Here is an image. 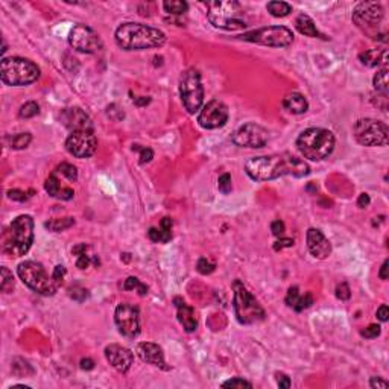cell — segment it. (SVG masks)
I'll return each mask as SVG.
<instances>
[{"instance_id": "28", "label": "cell", "mask_w": 389, "mask_h": 389, "mask_svg": "<svg viewBox=\"0 0 389 389\" xmlns=\"http://www.w3.org/2000/svg\"><path fill=\"white\" fill-rule=\"evenodd\" d=\"M87 250H88V247H87L86 243H79V245H76V247L72 250V254L76 256V266H78L79 269H87V268L90 266L91 261L96 263V264L99 263V260L91 259V256L87 254Z\"/></svg>"}, {"instance_id": "11", "label": "cell", "mask_w": 389, "mask_h": 389, "mask_svg": "<svg viewBox=\"0 0 389 389\" xmlns=\"http://www.w3.org/2000/svg\"><path fill=\"white\" fill-rule=\"evenodd\" d=\"M248 43L261 44L268 47H288L294 43V34L286 26H266L247 32L239 37Z\"/></svg>"}, {"instance_id": "3", "label": "cell", "mask_w": 389, "mask_h": 389, "mask_svg": "<svg viewBox=\"0 0 389 389\" xmlns=\"http://www.w3.org/2000/svg\"><path fill=\"white\" fill-rule=\"evenodd\" d=\"M34 242V219L29 215L17 216L2 234V251L9 257H23Z\"/></svg>"}, {"instance_id": "51", "label": "cell", "mask_w": 389, "mask_h": 389, "mask_svg": "<svg viewBox=\"0 0 389 389\" xmlns=\"http://www.w3.org/2000/svg\"><path fill=\"white\" fill-rule=\"evenodd\" d=\"M275 380H277L278 388L288 389V388H291V385H292V382H291L289 376H288V374H284V373H275Z\"/></svg>"}, {"instance_id": "21", "label": "cell", "mask_w": 389, "mask_h": 389, "mask_svg": "<svg viewBox=\"0 0 389 389\" xmlns=\"http://www.w3.org/2000/svg\"><path fill=\"white\" fill-rule=\"evenodd\" d=\"M307 248L315 259L325 260L332 254V243L318 228L307 230Z\"/></svg>"}, {"instance_id": "52", "label": "cell", "mask_w": 389, "mask_h": 389, "mask_svg": "<svg viewBox=\"0 0 389 389\" xmlns=\"http://www.w3.org/2000/svg\"><path fill=\"white\" fill-rule=\"evenodd\" d=\"M291 247H294V239H289V237H281L274 243L275 251H281L283 248H291Z\"/></svg>"}, {"instance_id": "31", "label": "cell", "mask_w": 389, "mask_h": 389, "mask_svg": "<svg viewBox=\"0 0 389 389\" xmlns=\"http://www.w3.org/2000/svg\"><path fill=\"white\" fill-rule=\"evenodd\" d=\"M373 86L377 90V93L388 94V67H382L377 70L373 78Z\"/></svg>"}, {"instance_id": "45", "label": "cell", "mask_w": 389, "mask_h": 389, "mask_svg": "<svg viewBox=\"0 0 389 389\" xmlns=\"http://www.w3.org/2000/svg\"><path fill=\"white\" fill-rule=\"evenodd\" d=\"M69 295H70V298H73L76 301H84L88 297V291L81 288V286H73V288L69 289Z\"/></svg>"}, {"instance_id": "46", "label": "cell", "mask_w": 389, "mask_h": 389, "mask_svg": "<svg viewBox=\"0 0 389 389\" xmlns=\"http://www.w3.org/2000/svg\"><path fill=\"white\" fill-rule=\"evenodd\" d=\"M336 297H338V300H341V301L350 300L351 291H350V286H348L346 283H341V284L336 288Z\"/></svg>"}, {"instance_id": "6", "label": "cell", "mask_w": 389, "mask_h": 389, "mask_svg": "<svg viewBox=\"0 0 389 389\" xmlns=\"http://www.w3.org/2000/svg\"><path fill=\"white\" fill-rule=\"evenodd\" d=\"M0 78L5 86H29L40 78V67L31 59L20 56L3 58L0 64Z\"/></svg>"}, {"instance_id": "55", "label": "cell", "mask_w": 389, "mask_h": 389, "mask_svg": "<svg viewBox=\"0 0 389 389\" xmlns=\"http://www.w3.org/2000/svg\"><path fill=\"white\" fill-rule=\"evenodd\" d=\"M73 195H75L73 189H70V187H63V190H61V192H59V195H58V199L69 201V199H72V198H73Z\"/></svg>"}, {"instance_id": "35", "label": "cell", "mask_w": 389, "mask_h": 389, "mask_svg": "<svg viewBox=\"0 0 389 389\" xmlns=\"http://www.w3.org/2000/svg\"><path fill=\"white\" fill-rule=\"evenodd\" d=\"M38 113H40V107L34 100H29V102L23 104L18 110V116L22 119H32V117L38 116Z\"/></svg>"}, {"instance_id": "32", "label": "cell", "mask_w": 389, "mask_h": 389, "mask_svg": "<svg viewBox=\"0 0 389 389\" xmlns=\"http://www.w3.org/2000/svg\"><path fill=\"white\" fill-rule=\"evenodd\" d=\"M163 8L168 14H172V15H182L187 12L189 9V3L184 2V0H166L163 3Z\"/></svg>"}, {"instance_id": "33", "label": "cell", "mask_w": 389, "mask_h": 389, "mask_svg": "<svg viewBox=\"0 0 389 389\" xmlns=\"http://www.w3.org/2000/svg\"><path fill=\"white\" fill-rule=\"evenodd\" d=\"M0 275H2V281H0V289H2V292H5V294L12 292V291H14V286H15L12 272H11L6 266H2Z\"/></svg>"}, {"instance_id": "54", "label": "cell", "mask_w": 389, "mask_h": 389, "mask_svg": "<svg viewBox=\"0 0 389 389\" xmlns=\"http://www.w3.org/2000/svg\"><path fill=\"white\" fill-rule=\"evenodd\" d=\"M389 316V309L386 304H382L379 309H377V319L382 321V322H386Z\"/></svg>"}, {"instance_id": "2", "label": "cell", "mask_w": 389, "mask_h": 389, "mask_svg": "<svg viewBox=\"0 0 389 389\" xmlns=\"http://www.w3.org/2000/svg\"><path fill=\"white\" fill-rule=\"evenodd\" d=\"M116 43L124 50H146L161 47L166 43V35L157 28L127 22L122 23L114 34Z\"/></svg>"}, {"instance_id": "38", "label": "cell", "mask_w": 389, "mask_h": 389, "mask_svg": "<svg viewBox=\"0 0 389 389\" xmlns=\"http://www.w3.org/2000/svg\"><path fill=\"white\" fill-rule=\"evenodd\" d=\"M132 151L140 152V165H146L154 158V151L151 148H146L141 145H132Z\"/></svg>"}, {"instance_id": "53", "label": "cell", "mask_w": 389, "mask_h": 389, "mask_svg": "<svg viewBox=\"0 0 389 389\" xmlns=\"http://www.w3.org/2000/svg\"><path fill=\"white\" fill-rule=\"evenodd\" d=\"M370 386L373 389H385L388 388L389 383L385 380V379H382V377H371V380H370Z\"/></svg>"}, {"instance_id": "18", "label": "cell", "mask_w": 389, "mask_h": 389, "mask_svg": "<svg viewBox=\"0 0 389 389\" xmlns=\"http://www.w3.org/2000/svg\"><path fill=\"white\" fill-rule=\"evenodd\" d=\"M105 357L108 363L119 373H128L134 362V353L130 348L117 344H110L105 346Z\"/></svg>"}, {"instance_id": "14", "label": "cell", "mask_w": 389, "mask_h": 389, "mask_svg": "<svg viewBox=\"0 0 389 389\" xmlns=\"http://www.w3.org/2000/svg\"><path fill=\"white\" fill-rule=\"evenodd\" d=\"M69 44L83 53H99L104 49V43L97 32L87 25H76L69 34Z\"/></svg>"}, {"instance_id": "16", "label": "cell", "mask_w": 389, "mask_h": 389, "mask_svg": "<svg viewBox=\"0 0 389 389\" xmlns=\"http://www.w3.org/2000/svg\"><path fill=\"white\" fill-rule=\"evenodd\" d=\"M228 116H230L228 107L222 100L213 99L201 108L199 116H198V124L204 130H217L227 125Z\"/></svg>"}, {"instance_id": "1", "label": "cell", "mask_w": 389, "mask_h": 389, "mask_svg": "<svg viewBox=\"0 0 389 389\" xmlns=\"http://www.w3.org/2000/svg\"><path fill=\"white\" fill-rule=\"evenodd\" d=\"M245 172L253 181L264 182L288 175L304 178L310 173V168L301 158L289 152H283L250 158L245 165Z\"/></svg>"}, {"instance_id": "57", "label": "cell", "mask_w": 389, "mask_h": 389, "mask_svg": "<svg viewBox=\"0 0 389 389\" xmlns=\"http://www.w3.org/2000/svg\"><path fill=\"white\" fill-rule=\"evenodd\" d=\"M388 266L389 261L388 260H385L383 264H382V268H380V271H379V277H380L382 280H388Z\"/></svg>"}, {"instance_id": "44", "label": "cell", "mask_w": 389, "mask_h": 389, "mask_svg": "<svg viewBox=\"0 0 389 389\" xmlns=\"http://www.w3.org/2000/svg\"><path fill=\"white\" fill-rule=\"evenodd\" d=\"M380 332H382L380 325L371 324V325H368L366 329H363V330L360 332V335H362L363 338H366V339H376L377 336H380Z\"/></svg>"}, {"instance_id": "19", "label": "cell", "mask_w": 389, "mask_h": 389, "mask_svg": "<svg viewBox=\"0 0 389 389\" xmlns=\"http://www.w3.org/2000/svg\"><path fill=\"white\" fill-rule=\"evenodd\" d=\"M61 124L72 132H75V131H93V124H91L90 116L79 107H70V108L63 110Z\"/></svg>"}, {"instance_id": "5", "label": "cell", "mask_w": 389, "mask_h": 389, "mask_svg": "<svg viewBox=\"0 0 389 389\" xmlns=\"http://www.w3.org/2000/svg\"><path fill=\"white\" fill-rule=\"evenodd\" d=\"M297 148L304 158L321 161L333 152L335 135L332 131L324 128H307L298 135Z\"/></svg>"}, {"instance_id": "56", "label": "cell", "mask_w": 389, "mask_h": 389, "mask_svg": "<svg viewBox=\"0 0 389 389\" xmlns=\"http://www.w3.org/2000/svg\"><path fill=\"white\" fill-rule=\"evenodd\" d=\"M370 202H371V199H370V195H368V193H360V195H359L357 206H359L360 209L368 207V206H370Z\"/></svg>"}, {"instance_id": "36", "label": "cell", "mask_w": 389, "mask_h": 389, "mask_svg": "<svg viewBox=\"0 0 389 389\" xmlns=\"http://www.w3.org/2000/svg\"><path fill=\"white\" fill-rule=\"evenodd\" d=\"M44 189H46V192L49 193V196L58 198V195H59V192L63 190V187H61L59 179L56 178V175H55V173H52V175L46 179V182H44Z\"/></svg>"}, {"instance_id": "29", "label": "cell", "mask_w": 389, "mask_h": 389, "mask_svg": "<svg viewBox=\"0 0 389 389\" xmlns=\"http://www.w3.org/2000/svg\"><path fill=\"white\" fill-rule=\"evenodd\" d=\"M75 225V217H59V219H50L44 223V227L52 233H61L64 230H69Z\"/></svg>"}, {"instance_id": "7", "label": "cell", "mask_w": 389, "mask_h": 389, "mask_svg": "<svg viewBox=\"0 0 389 389\" xmlns=\"http://www.w3.org/2000/svg\"><path fill=\"white\" fill-rule=\"evenodd\" d=\"M17 274L20 280L34 292L44 295V297H52L56 294L59 286L55 283L53 277L49 275L44 269V266L38 261L34 260H25L18 264Z\"/></svg>"}, {"instance_id": "30", "label": "cell", "mask_w": 389, "mask_h": 389, "mask_svg": "<svg viewBox=\"0 0 389 389\" xmlns=\"http://www.w3.org/2000/svg\"><path fill=\"white\" fill-rule=\"evenodd\" d=\"M266 9L274 17H286L292 12V5L286 2H269L266 5Z\"/></svg>"}, {"instance_id": "20", "label": "cell", "mask_w": 389, "mask_h": 389, "mask_svg": "<svg viewBox=\"0 0 389 389\" xmlns=\"http://www.w3.org/2000/svg\"><path fill=\"white\" fill-rule=\"evenodd\" d=\"M135 353H137V356L143 362H146L149 365L161 368L163 371H169L171 370L168 366V363H166L163 348L160 345H157V344H154V342H140V344H137Z\"/></svg>"}, {"instance_id": "26", "label": "cell", "mask_w": 389, "mask_h": 389, "mask_svg": "<svg viewBox=\"0 0 389 389\" xmlns=\"http://www.w3.org/2000/svg\"><path fill=\"white\" fill-rule=\"evenodd\" d=\"M295 28L300 34H303L305 37H310V38H316L319 37V31L316 29V25L315 22L305 15V14H300L295 20Z\"/></svg>"}, {"instance_id": "17", "label": "cell", "mask_w": 389, "mask_h": 389, "mask_svg": "<svg viewBox=\"0 0 389 389\" xmlns=\"http://www.w3.org/2000/svg\"><path fill=\"white\" fill-rule=\"evenodd\" d=\"M66 149L76 158H88L97 149V138L93 131H75L67 137Z\"/></svg>"}, {"instance_id": "10", "label": "cell", "mask_w": 389, "mask_h": 389, "mask_svg": "<svg viewBox=\"0 0 389 389\" xmlns=\"http://www.w3.org/2000/svg\"><path fill=\"white\" fill-rule=\"evenodd\" d=\"M354 138L362 146H386L389 141V130L385 122L376 119H359L353 127Z\"/></svg>"}, {"instance_id": "59", "label": "cell", "mask_w": 389, "mask_h": 389, "mask_svg": "<svg viewBox=\"0 0 389 389\" xmlns=\"http://www.w3.org/2000/svg\"><path fill=\"white\" fill-rule=\"evenodd\" d=\"M151 102V99L149 97H138V99H135L134 100V104L135 105H138V107H141V105H148Z\"/></svg>"}, {"instance_id": "39", "label": "cell", "mask_w": 389, "mask_h": 389, "mask_svg": "<svg viewBox=\"0 0 389 389\" xmlns=\"http://www.w3.org/2000/svg\"><path fill=\"white\" fill-rule=\"evenodd\" d=\"M217 189L220 193L228 195L233 189V182H231V175L230 173H222L217 179Z\"/></svg>"}, {"instance_id": "42", "label": "cell", "mask_w": 389, "mask_h": 389, "mask_svg": "<svg viewBox=\"0 0 389 389\" xmlns=\"http://www.w3.org/2000/svg\"><path fill=\"white\" fill-rule=\"evenodd\" d=\"M215 263H212V261H209L207 259H199L198 260V264H196V269H198V272L199 274H202V275H209V274H212L213 271H215Z\"/></svg>"}, {"instance_id": "15", "label": "cell", "mask_w": 389, "mask_h": 389, "mask_svg": "<svg viewBox=\"0 0 389 389\" xmlns=\"http://www.w3.org/2000/svg\"><path fill=\"white\" fill-rule=\"evenodd\" d=\"M231 140L236 146L259 149V148L266 146V143L269 140V134L263 127H260L257 124H245L233 132Z\"/></svg>"}, {"instance_id": "58", "label": "cell", "mask_w": 389, "mask_h": 389, "mask_svg": "<svg viewBox=\"0 0 389 389\" xmlns=\"http://www.w3.org/2000/svg\"><path fill=\"white\" fill-rule=\"evenodd\" d=\"M81 368H83V370H86V371H90V370H93V368H94V362H93L91 359L86 357V359H83V360H81Z\"/></svg>"}, {"instance_id": "25", "label": "cell", "mask_w": 389, "mask_h": 389, "mask_svg": "<svg viewBox=\"0 0 389 389\" xmlns=\"http://www.w3.org/2000/svg\"><path fill=\"white\" fill-rule=\"evenodd\" d=\"M359 59H360L362 64H365L368 67H379V66L386 67V64H388V50L386 49L365 50L359 55Z\"/></svg>"}, {"instance_id": "37", "label": "cell", "mask_w": 389, "mask_h": 389, "mask_svg": "<svg viewBox=\"0 0 389 389\" xmlns=\"http://www.w3.org/2000/svg\"><path fill=\"white\" fill-rule=\"evenodd\" d=\"M55 172H59L63 176H66L69 181L75 182L78 179V169L73 166V165H69V163H61Z\"/></svg>"}, {"instance_id": "49", "label": "cell", "mask_w": 389, "mask_h": 389, "mask_svg": "<svg viewBox=\"0 0 389 389\" xmlns=\"http://www.w3.org/2000/svg\"><path fill=\"white\" fill-rule=\"evenodd\" d=\"M66 268L63 266V264H58V266H55V269H53V272H52V277H53V280H55V283L58 284V286H61L63 284V280H64V277H66Z\"/></svg>"}, {"instance_id": "13", "label": "cell", "mask_w": 389, "mask_h": 389, "mask_svg": "<svg viewBox=\"0 0 389 389\" xmlns=\"http://www.w3.org/2000/svg\"><path fill=\"white\" fill-rule=\"evenodd\" d=\"M114 322L119 333L134 339L140 335V312L138 307L130 303H120L114 312Z\"/></svg>"}, {"instance_id": "34", "label": "cell", "mask_w": 389, "mask_h": 389, "mask_svg": "<svg viewBox=\"0 0 389 389\" xmlns=\"http://www.w3.org/2000/svg\"><path fill=\"white\" fill-rule=\"evenodd\" d=\"M125 291H135L140 297H145L148 294V286L143 284L137 277H128L124 283Z\"/></svg>"}, {"instance_id": "23", "label": "cell", "mask_w": 389, "mask_h": 389, "mask_svg": "<svg viewBox=\"0 0 389 389\" xmlns=\"http://www.w3.org/2000/svg\"><path fill=\"white\" fill-rule=\"evenodd\" d=\"M286 304L289 307H292L295 312H303L304 309L310 307L313 304V297L310 292H305L304 295H301L300 292V288L298 286H291L288 294H286V298H284Z\"/></svg>"}, {"instance_id": "8", "label": "cell", "mask_w": 389, "mask_h": 389, "mask_svg": "<svg viewBox=\"0 0 389 389\" xmlns=\"http://www.w3.org/2000/svg\"><path fill=\"white\" fill-rule=\"evenodd\" d=\"M233 307L236 318L243 325L257 324L264 319V310L256 300V297L245 288V284L240 280H236L233 283Z\"/></svg>"}, {"instance_id": "12", "label": "cell", "mask_w": 389, "mask_h": 389, "mask_svg": "<svg viewBox=\"0 0 389 389\" xmlns=\"http://www.w3.org/2000/svg\"><path fill=\"white\" fill-rule=\"evenodd\" d=\"M385 11L377 2H362L353 11V23L363 32L376 37V29L382 23Z\"/></svg>"}, {"instance_id": "40", "label": "cell", "mask_w": 389, "mask_h": 389, "mask_svg": "<svg viewBox=\"0 0 389 389\" xmlns=\"http://www.w3.org/2000/svg\"><path fill=\"white\" fill-rule=\"evenodd\" d=\"M172 219L171 217H163L161 222H160V230L163 233V237H165V243H168L171 239H172Z\"/></svg>"}, {"instance_id": "9", "label": "cell", "mask_w": 389, "mask_h": 389, "mask_svg": "<svg viewBox=\"0 0 389 389\" xmlns=\"http://www.w3.org/2000/svg\"><path fill=\"white\" fill-rule=\"evenodd\" d=\"M179 96L189 114L201 111L204 104V87L196 69H187L179 78Z\"/></svg>"}, {"instance_id": "22", "label": "cell", "mask_w": 389, "mask_h": 389, "mask_svg": "<svg viewBox=\"0 0 389 389\" xmlns=\"http://www.w3.org/2000/svg\"><path fill=\"white\" fill-rule=\"evenodd\" d=\"M173 304L176 307V315H178V321L179 324L182 325V329L187 332V333H193L198 327V319H196V315H195V310L193 307H190L189 304L186 303L182 298L176 297L173 298Z\"/></svg>"}, {"instance_id": "41", "label": "cell", "mask_w": 389, "mask_h": 389, "mask_svg": "<svg viewBox=\"0 0 389 389\" xmlns=\"http://www.w3.org/2000/svg\"><path fill=\"white\" fill-rule=\"evenodd\" d=\"M222 388H253L251 382H247L242 377H234L222 383Z\"/></svg>"}, {"instance_id": "27", "label": "cell", "mask_w": 389, "mask_h": 389, "mask_svg": "<svg viewBox=\"0 0 389 389\" xmlns=\"http://www.w3.org/2000/svg\"><path fill=\"white\" fill-rule=\"evenodd\" d=\"M32 141V135L31 132H18V134H12L6 137V143L11 149L14 151H22L26 149Z\"/></svg>"}, {"instance_id": "24", "label": "cell", "mask_w": 389, "mask_h": 389, "mask_svg": "<svg viewBox=\"0 0 389 389\" xmlns=\"http://www.w3.org/2000/svg\"><path fill=\"white\" fill-rule=\"evenodd\" d=\"M283 108L291 114H304L309 110V102L301 93H289L283 99Z\"/></svg>"}, {"instance_id": "4", "label": "cell", "mask_w": 389, "mask_h": 389, "mask_svg": "<svg viewBox=\"0 0 389 389\" xmlns=\"http://www.w3.org/2000/svg\"><path fill=\"white\" fill-rule=\"evenodd\" d=\"M209 22L222 31H240L248 28L245 11L239 2L234 0H215L207 3Z\"/></svg>"}, {"instance_id": "48", "label": "cell", "mask_w": 389, "mask_h": 389, "mask_svg": "<svg viewBox=\"0 0 389 389\" xmlns=\"http://www.w3.org/2000/svg\"><path fill=\"white\" fill-rule=\"evenodd\" d=\"M148 237H149L154 243H165V237H163V233H161L160 228H155V227L149 228Z\"/></svg>"}, {"instance_id": "47", "label": "cell", "mask_w": 389, "mask_h": 389, "mask_svg": "<svg viewBox=\"0 0 389 389\" xmlns=\"http://www.w3.org/2000/svg\"><path fill=\"white\" fill-rule=\"evenodd\" d=\"M8 198L12 199V201H17V202H25L28 199V195L23 190L12 189V190H8Z\"/></svg>"}, {"instance_id": "43", "label": "cell", "mask_w": 389, "mask_h": 389, "mask_svg": "<svg viewBox=\"0 0 389 389\" xmlns=\"http://www.w3.org/2000/svg\"><path fill=\"white\" fill-rule=\"evenodd\" d=\"M107 116H108L110 119L119 122V120H122V119L125 117V113H124V110L119 108L116 104H111V105L107 107Z\"/></svg>"}, {"instance_id": "50", "label": "cell", "mask_w": 389, "mask_h": 389, "mask_svg": "<svg viewBox=\"0 0 389 389\" xmlns=\"http://www.w3.org/2000/svg\"><path fill=\"white\" fill-rule=\"evenodd\" d=\"M271 231H272V234H274V236H277V237L283 236V234H284V231H286V225H284V222H283V220H280V219L274 220V222L271 223Z\"/></svg>"}]
</instances>
